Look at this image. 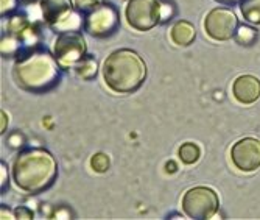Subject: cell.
<instances>
[{
  "instance_id": "obj_1",
  "label": "cell",
  "mask_w": 260,
  "mask_h": 220,
  "mask_svg": "<svg viewBox=\"0 0 260 220\" xmlns=\"http://www.w3.org/2000/svg\"><path fill=\"white\" fill-rule=\"evenodd\" d=\"M17 57L13 66V78L20 89L42 94L59 83L62 66L49 50L35 47Z\"/></svg>"
},
{
  "instance_id": "obj_2",
  "label": "cell",
  "mask_w": 260,
  "mask_h": 220,
  "mask_svg": "<svg viewBox=\"0 0 260 220\" xmlns=\"http://www.w3.org/2000/svg\"><path fill=\"white\" fill-rule=\"evenodd\" d=\"M11 175L20 190L36 195L53 186L58 177V162L49 150L31 147L16 156Z\"/></svg>"
},
{
  "instance_id": "obj_3",
  "label": "cell",
  "mask_w": 260,
  "mask_h": 220,
  "mask_svg": "<svg viewBox=\"0 0 260 220\" xmlns=\"http://www.w3.org/2000/svg\"><path fill=\"white\" fill-rule=\"evenodd\" d=\"M103 78L115 94H133L147 78V64L131 48H119L103 63Z\"/></svg>"
},
{
  "instance_id": "obj_4",
  "label": "cell",
  "mask_w": 260,
  "mask_h": 220,
  "mask_svg": "<svg viewBox=\"0 0 260 220\" xmlns=\"http://www.w3.org/2000/svg\"><path fill=\"white\" fill-rule=\"evenodd\" d=\"M181 206L188 218L206 220L217 214V211L220 209V199L214 189L197 186L184 194Z\"/></svg>"
},
{
  "instance_id": "obj_5",
  "label": "cell",
  "mask_w": 260,
  "mask_h": 220,
  "mask_svg": "<svg viewBox=\"0 0 260 220\" xmlns=\"http://www.w3.org/2000/svg\"><path fill=\"white\" fill-rule=\"evenodd\" d=\"M125 16L131 29L148 32L162 22V5L159 0H128Z\"/></svg>"
},
{
  "instance_id": "obj_6",
  "label": "cell",
  "mask_w": 260,
  "mask_h": 220,
  "mask_svg": "<svg viewBox=\"0 0 260 220\" xmlns=\"http://www.w3.org/2000/svg\"><path fill=\"white\" fill-rule=\"evenodd\" d=\"M120 27V14L112 4L102 2L95 10L84 16L83 29L93 38L112 36Z\"/></svg>"
},
{
  "instance_id": "obj_7",
  "label": "cell",
  "mask_w": 260,
  "mask_h": 220,
  "mask_svg": "<svg viewBox=\"0 0 260 220\" xmlns=\"http://www.w3.org/2000/svg\"><path fill=\"white\" fill-rule=\"evenodd\" d=\"M86 52H87L86 39L80 33V30L62 32L58 35L55 41L53 55L56 57V60L62 67L75 66L78 61H81L86 57Z\"/></svg>"
},
{
  "instance_id": "obj_8",
  "label": "cell",
  "mask_w": 260,
  "mask_h": 220,
  "mask_svg": "<svg viewBox=\"0 0 260 220\" xmlns=\"http://www.w3.org/2000/svg\"><path fill=\"white\" fill-rule=\"evenodd\" d=\"M239 19L231 8L217 7L210 10L204 19V30L214 41H229L239 29Z\"/></svg>"
},
{
  "instance_id": "obj_9",
  "label": "cell",
  "mask_w": 260,
  "mask_h": 220,
  "mask_svg": "<svg viewBox=\"0 0 260 220\" xmlns=\"http://www.w3.org/2000/svg\"><path fill=\"white\" fill-rule=\"evenodd\" d=\"M231 159L242 172H254L260 167V141L255 138H243L231 149Z\"/></svg>"
},
{
  "instance_id": "obj_10",
  "label": "cell",
  "mask_w": 260,
  "mask_h": 220,
  "mask_svg": "<svg viewBox=\"0 0 260 220\" xmlns=\"http://www.w3.org/2000/svg\"><path fill=\"white\" fill-rule=\"evenodd\" d=\"M232 94L242 105H252L260 97V80L254 75H240L234 80Z\"/></svg>"
},
{
  "instance_id": "obj_11",
  "label": "cell",
  "mask_w": 260,
  "mask_h": 220,
  "mask_svg": "<svg viewBox=\"0 0 260 220\" xmlns=\"http://www.w3.org/2000/svg\"><path fill=\"white\" fill-rule=\"evenodd\" d=\"M39 7L44 22L49 23L50 27L56 25L75 10L72 0H41Z\"/></svg>"
},
{
  "instance_id": "obj_12",
  "label": "cell",
  "mask_w": 260,
  "mask_h": 220,
  "mask_svg": "<svg viewBox=\"0 0 260 220\" xmlns=\"http://www.w3.org/2000/svg\"><path fill=\"white\" fill-rule=\"evenodd\" d=\"M170 38L176 45L187 47L195 41L197 30L193 27V23H190L188 20H178L170 30Z\"/></svg>"
},
{
  "instance_id": "obj_13",
  "label": "cell",
  "mask_w": 260,
  "mask_h": 220,
  "mask_svg": "<svg viewBox=\"0 0 260 220\" xmlns=\"http://www.w3.org/2000/svg\"><path fill=\"white\" fill-rule=\"evenodd\" d=\"M77 75L81 77L83 80H92L95 78L97 75V70H99V64H97V60L93 58L92 55H86L81 61H78L75 66H74Z\"/></svg>"
},
{
  "instance_id": "obj_14",
  "label": "cell",
  "mask_w": 260,
  "mask_h": 220,
  "mask_svg": "<svg viewBox=\"0 0 260 220\" xmlns=\"http://www.w3.org/2000/svg\"><path fill=\"white\" fill-rule=\"evenodd\" d=\"M239 7L246 22L260 25V0H242Z\"/></svg>"
},
{
  "instance_id": "obj_15",
  "label": "cell",
  "mask_w": 260,
  "mask_h": 220,
  "mask_svg": "<svg viewBox=\"0 0 260 220\" xmlns=\"http://www.w3.org/2000/svg\"><path fill=\"white\" fill-rule=\"evenodd\" d=\"M179 159L184 162V164H195L200 156H201V150H200V147L193 142H185L179 147Z\"/></svg>"
},
{
  "instance_id": "obj_16",
  "label": "cell",
  "mask_w": 260,
  "mask_h": 220,
  "mask_svg": "<svg viewBox=\"0 0 260 220\" xmlns=\"http://www.w3.org/2000/svg\"><path fill=\"white\" fill-rule=\"evenodd\" d=\"M257 36H258V33H257V30L254 27H251V25H239L237 32H235V35H234V39L237 44L248 47V45H252L257 41Z\"/></svg>"
},
{
  "instance_id": "obj_17",
  "label": "cell",
  "mask_w": 260,
  "mask_h": 220,
  "mask_svg": "<svg viewBox=\"0 0 260 220\" xmlns=\"http://www.w3.org/2000/svg\"><path fill=\"white\" fill-rule=\"evenodd\" d=\"M20 42H22V39L16 35L8 33L7 36H4L2 38V55L5 58L16 57L20 50Z\"/></svg>"
},
{
  "instance_id": "obj_18",
  "label": "cell",
  "mask_w": 260,
  "mask_h": 220,
  "mask_svg": "<svg viewBox=\"0 0 260 220\" xmlns=\"http://www.w3.org/2000/svg\"><path fill=\"white\" fill-rule=\"evenodd\" d=\"M109 166H111V161L106 153L99 152L90 158V167L93 169V172H97V174H105L109 169Z\"/></svg>"
},
{
  "instance_id": "obj_19",
  "label": "cell",
  "mask_w": 260,
  "mask_h": 220,
  "mask_svg": "<svg viewBox=\"0 0 260 220\" xmlns=\"http://www.w3.org/2000/svg\"><path fill=\"white\" fill-rule=\"evenodd\" d=\"M103 0H75V8L83 14H87L90 13L92 10H95Z\"/></svg>"
},
{
  "instance_id": "obj_20",
  "label": "cell",
  "mask_w": 260,
  "mask_h": 220,
  "mask_svg": "<svg viewBox=\"0 0 260 220\" xmlns=\"http://www.w3.org/2000/svg\"><path fill=\"white\" fill-rule=\"evenodd\" d=\"M19 5V0H0V14L2 17L10 16Z\"/></svg>"
},
{
  "instance_id": "obj_21",
  "label": "cell",
  "mask_w": 260,
  "mask_h": 220,
  "mask_svg": "<svg viewBox=\"0 0 260 220\" xmlns=\"http://www.w3.org/2000/svg\"><path fill=\"white\" fill-rule=\"evenodd\" d=\"M7 142H8V145L11 147V149H19V147H22L23 142H25V138H23L22 133L14 131V133H11V134L7 138Z\"/></svg>"
},
{
  "instance_id": "obj_22",
  "label": "cell",
  "mask_w": 260,
  "mask_h": 220,
  "mask_svg": "<svg viewBox=\"0 0 260 220\" xmlns=\"http://www.w3.org/2000/svg\"><path fill=\"white\" fill-rule=\"evenodd\" d=\"M16 218H33V211L27 206H17L14 209Z\"/></svg>"
},
{
  "instance_id": "obj_23",
  "label": "cell",
  "mask_w": 260,
  "mask_h": 220,
  "mask_svg": "<svg viewBox=\"0 0 260 220\" xmlns=\"http://www.w3.org/2000/svg\"><path fill=\"white\" fill-rule=\"evenodd\" d=\"M162 5V22H167L172 19V16L175 14V10L172 5H169L167 2H160Z\"/></svg>"
},
{
  "instance_id": "obj_24",
  "label": "cell",
  "mask_w": 260,
  "mask_h": 220,
  "mask_svg": "<svg viewBox=\"0 0 260 220\" xmlns=\"http://www.w3.org/2000/svg\"><path fill=\"white\" fill-rule=\"evenodd\" d=\"M0 172H2V181H0L2 187H0V190H2V194H4L5 189H8V167L5 166L4 161L0 162Z\"/></svg>"
},
{
  "instance_id": "obj_25",
  "label": "cell",
  "mask_w": 260,
  "mask_h": 220,
  "mask_svg": "<svg viewBox=\"0 0 260 220\" xmlns=\"http://www.w3.org/2000/svg\"><path fill=\"white\" fill-rule=\"evenodd\" d=\"M55 217H58V218H69V217H70V211H69L67 208L56 209V211H55Z\"/></svg>"
},
{
  "instance_id": "obj_26",
  "label": "cell",
  "mask_w": 260,
  "mask_h": 220,
  "mask_svg": "<svg viewBox=\"0 0 260 220\" xmlns=\"http://www.w3.org/2000/svg\"><path fill=\"white\" fill-rule=\"evenodd\" d=\"M0 116H2V128H0V133H5L7 131V125H8V116L5 111H0Z\"/></svg>"
},
{
  "instance_id": "obj_27",
  "label": "cell",
  "mask_w": 260,
  "mask_h": 220,
  "mask_svg": "<svg viewBox=\"0 0 260 220\" xmlns=\"http://www.w3.org/2000/svg\"><path fill=\"white\" fill-rule=\"evenodd\" d=\"M5 217H8V218H16V215H14V211L11 212L5 205H2V218L5 220Z\"/></svg>"
},
{
  "instance_id": "obj_28",
  "label": "cell",
  "mask_w": 260,
  "mask_h": 220,
  "mask_svg": "<svg viewBox=\"0 0 260 220\" xmlns=\"http://www.w3.org/2000/svg\"><path fill=\"white\" fill-rule=\"evenodd\" d=\"M215 2H218V4H223V5H228V7H232V5H237V4H240L242 0H215Z\"/></svg>"
},
{
  "instance_id": "obj_29",
  "label": "cell",
  "mask_w": 260,
  "mask_h": 220,
  "mask_svg": "<svg viewBox=\"0 0 260 220\" xmlns=\"http://www.w3.org/2000/svg\"><path fill=\"white\" fill-rule=\"evenodd\" d=\"M167 172H170V174H173V172H176V169H178V166L173 162V161H170V162H167Z\"/></svg>"
}]
</instances>
